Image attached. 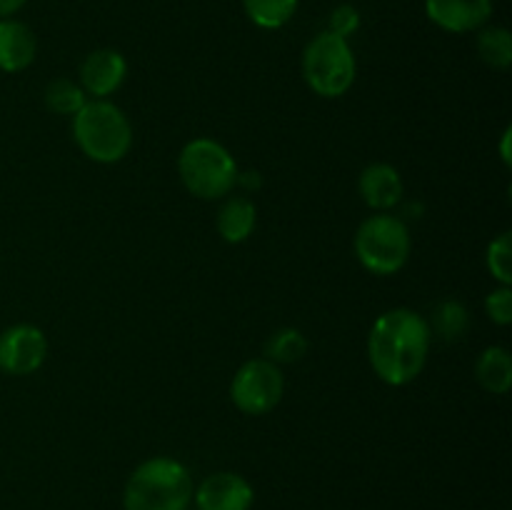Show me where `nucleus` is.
I'll use <instances>...</instances> for the list:
<instances>
[{
	"mask_svg": "<svg viewBox=\"0 0 512 510\" xmlns=\"http://www.w3.org/2000/svg\"><path fill=\"white\" fill-rule=\"evenodd\" d=\"M245 15L263 30H278L298 10V0H243Z\"/></svg>",
	"mask_w": 512,
	"mask_h": 510,
	"instance_id": "obj_16",
	"label": "nucleus"
},
{
	"mask_svg": "<svg viewBox=\"0 0 512 510\" xmlns=\"http://www.w3.org/2000/svg\"><path fill=\"white\" fill-rule=\"evenodd\" d=\"M25 5V0H0V20L13 18L20 8Z\"/></svg>",
	"mask_w": 512,
	"mask_h": 510,
	"instance_id": "obj_24",
	"label": "nucleus"
},
{
	"mask_svg": "<svg viewBox=\"0 0 512 510\" xmlns=\"http://www.w3.org/2000/svg\"><path fill=\"white\" fill-rule=\"evenodd\" d=\"M125 75H128V63L118 50H93L80 65V88L85 90V95L103 100L123 85Z\"/></svg>",
	"mask_w": 512,
	"mask_h": 510,
	"instance_id": "obj_11",
	"label": "nucleus"
},
{
	"mask_svg": "<svg viewBox=\"0 0 512 510\" xmlns=\"http://www.w3.org/2000/svg\"><path fill=\"white\" fill-rule=\"evenodd\" d=\"M73 138L95 163H118L133 145V128L118 105L90 100L73 115Z\"/></svg>",
	"mask_w": 512,
	"mask_h": 510,
	"instance_id": "obj_3",
	"label": "nucleus"
},
{
	"mask_svg": "<svg viewBox=\"0 0 512 510\" xmlns=\"http://www.w3.org/2000/svg\"><path fill=\"white\" fill-rule=\"evenodd\" d=\"M475 378L488 393L505 395L512 385V355L503 345H493L480 353L475 363Z\"/></svg>",
	"mask_w": 512,
	"mask_h": 510,
	"instance_id": "obj_15",
	"label": "nucleus"
},
{
	"mask_svg": "<svg viewBox=\"0 0 512 510\" xmlns=\"http://www.w3.org/2000/svg\"><path fill=\"white\" fill-rule=\"evenodd\" d=\"M193 478L173 458H150L133 470L125 483V510H188Z\"/></svg>",
	"mask_w": 512,
	"mask_h": 510,
	"instance_id": "obj_2",
	"label": "nucleus"
},
{
	"mask_svg": "<svg viewBox=\"0 0 512 510\" xmlns=\"http://www.w3.org/2000/svg\"><path fill=\"white\" fill-rule=\"evenodd\" d=\"M198 510H250L253 505V485L238 473L208 475L195 490Z\"/></svg>",
	"mask_w": 512,
	"mask_h": 510,
	"instance_id": "obj_10",
	"label": "nucleus"
},
{
	"mask_svg": "<svg viewBox=\"0 0 512 510\" xmlns=\"http://www.w3.org/2000/svg\"><path fill=\"white\" fill-rule=\"evenodd\" d=\"M430 325L410 308L380 315L368 335V358L378 378L388 385H408L423 373L430 350Z\"/></svg>",
	"mask_w": 512,
	"mask_h": 510,
	"instance_id": "obj_1",
	"label": "nucleus"
},
{
	"mask_svg": "<svg viewBox=\"0 0 512 510\" xmlns=\"http://www.w3.org/2000/svg\"><path fill=\"white\" fill-rule=\"evenodd\" d=\"M510 133H512V130L508 128V130H505V135H503V160H505V165L512 163V158H510Z\"/></svg>",
	"mask_w": 512,
	"mask_h": 510,
	"instance_id": "obj_25",
	"label": "nucleus"
},
{
	"mask_svg": "<svg viewBox=\"0 0 512 510\" xmlns=\"http://www.w3.org/2000/svg\"><path fill=\"white\" fill-rule=\"evenodd\" d=\"M85 103V90L68 78L53 80L45 88V105L58 115H75Z\"/></svg>",
	"mask_w": 512,
	"mask_h": 510,
	"instance_id": "obj_20",
	"label": "nucleus"
},
{
	"mask_svg": "<svg viewBox=\"0 0 512 510\" xmlns=\"http://www.w3.org/2000/svg\"><path fill=\"white\" fill-rule=\"evenodd\" d=\"M485 310H488V318L495 325H510L512 323V290L510 285L493 290V293L485 298Z\"/></svg>",
	"mask_w": 512,
	"mask_h": 510,
	"instance_id": "obj_22",
	"label": "nucleus"
},
{
	"mask_svg": "<svg viewBox=\"0 0 512 510\" xmlns=\"http://www.w3.org/2000/svg\"><path fill=\"white\" fill-rule=\"evenodd\" d=\"M38 43L33 30L13 18L0 20V70L3 73H20L33 65Z\"/></svg>",
	"mask_w": 512,
	"mask_h": 510,
	"instance_id": "obj_13",
	"label": "nucleus"
},
{
	"mask_svg": "<svg viewBox=\"0 0 512 510\" xmlns=\"http://www.w3.org/2000/svg\"><path fill=\"white\" fill-rule=\"evenodd\" d=\"M178 173L188 193L203 200H218L238 185V163L225 145L210 138H195L180 150Z\"/></svg>",
	"mask_w": 512,
	"mask_h": 510,
	"instance_id": "obj_4",
	"label": "nucleus"
},
{
	"mask_svg": "<svg viewBox=\"0 0 512 510\" xmlns=\"http://www.w3.org/2000/svg\"><path fill=\"white\" fill-rule=\"evenodd\" d=\"M430 23L448 33H473L488 25L493 0H425Z\"/></svg>",
	"mask_w": 512,
	"mask_h": 510,
	"instance_id": "obj_9",
	"label": "nucleus"
},
{
	"mask_svg": "<svg viewBox=\"0 0 512 510\" xmlns=\"http://www.w3.org/2000/svg\"><path fill=\"white\" fill-rule=\"evenodd\" d=\"M478 53L490 68L505 70L512 63V35L503 25H488L478 35Z\"/></svg>",
	"mask_w": 512,
	"mask_h": 510,
	"instance_id": "obj_17",
	"label": "nucleus"
},
{
	"mask_svg": "<svg viewBox=\"0 0 512 510\" xmlns=\"http://www.w3.org/2000/svg\"><path fill=\"white\" fill-rule=\"evenodd\" d=\"M428 325L443 340H460L470 325L468 310L458 300H443V303L435 305L433 320Z\"/></svg>",
	"mask_w": 512,
	"mask_h": 510,
	"instance_id": "obj_18",
	"label": "nucleus"
},
{
	"mask_svg": "<svg viewBox=\"0 0 512 510\" xmlns=\"http://www.w3.org/2000/svg\"><path fill=\"white\" fill-rule=\"evenodd\" d=\"M255 220H258V210L255 203L245 195H235L223 203L218 210V233L225 243H243L253 235Z\"/></svg>",
	"mask_w": 512,
	"mask_h": 510,
	"instance_id": "obj_14",
	"label": "nucleus"
},
{
	"mask_svg": "<svg viewBox=\"0 0 512 510\" xmlns=\"http://www.w3.org/2000/svg\"><path fill=\"white\" fill-rule=\"evenodd\" d=\"M308 353V340L300 333L298 328H283L278 333L270 335V340L265 343V355H268L270 363H298L303 355Z\"/></svg>",
	"mask_w": 512,
	"mask_h": 510,
	"instance_id": "obj_19",
	"label": "nucleus"
},
{
	"mask_svg": "<svg viewBox=\"0 0 512 510\" xmlns=\"http://www.w3.org/2000/svg\"><path fill=\"white\" fill-rule=\"evenodd\" d=\"M355 255L365 270L393 275L410 258V230L400 218L388 213L370 215L355 233Z\"/></svg>",
	"mask_w": 512,
	"mask_h": 510,
	"instance_id": "obj_6",
	"label": "nucleus"
},
{
	"mask_svg": "<svg viewBox=\"0 0 512 510\" xmlns=\"http://www.w3.org/2000/svg\"><path fill=\"white\" fill-rule=\"evenodd\" d=\"M358 190L373 210H390L403 198V178L388 163H373L360 173Z\"/></svg>",
	"mask_w": 512,
	"mask_h": 510,
	"instance_id": "obj_12",
	"label": "nucleus"
},
{
	"mask_svg": "<svg viewBox=\"0 0 512 510\" xmlns=\"http://www.w3.org/2000/svg\"><path fill=\"white\" fill-rule=\"evenodd\" d=\"M285 390L283 373L268 358L248 360L243 368L235 373L230 385V398L235 408L245 415H265L280 403Z\"/></svg>",
	"mask_w": 512,
	"mask_h": 510,
	"instance_id": "obj_7",
	"label": "nucleus"
},
{
	"mask_svg": "<svg viewBox=\"0 0 512 510\" xmlns=\"http://www.w3.org/2000/svg\"><path fill=\"white\" fill-rule=\"evenodd\" d=\"M48 338L38 325L20 323L0 333V370L8 375H30L45 363Z\"/></svg>",
	"mask_w": 512,
	"mask_h": 510,
	"instance_id": "obj_8",
	"label": "nucleus"
},
{
	"mask_svg": "<svg viewBox=\"0 0 512 510\" xmlns=\"http://www.w3.org/2000/svg\"><path fill=\"white\" fill-rule=\"evenodd\" d=\"M355 73L358 65H355L353 48L340 35L325 30L315 35L305 48L303 75L313 93L323 98H340L355 83Z\"/></svg>",
	"mask_w": 512,
	"mask_h": 510,
	"instance_id": "obj_5",
	"label": "nucleus"
},
{
	"mask_svg": "<svg viewBox=\"0 0 512 510\" xmlns=\"http://www.w3.org/2000/svg\"><path fill=\"white\" fill-rule=\"evenodd\" d=\"M360 28V13L353 5H338V8L330 13V33L340 35V38L348 40L355 30Z\"/></svg>",
	"mask_w": 512,
	"mask_h": 510,
	"instance_id": "obj_23",
	"label": "nucleus"
},
{
	"mask_svg": "<svg viewBox=\"0 0 512 510\" xmlns=\"http://www.w3.org/2000/svg\"><path fill=\"white\" fill-rule=\"evenodd\" d=\"M488 270L500 285H512V248L510 233L498 235L488 245Z\"/></svg>",
	"mask_w": 512,
	"mask_h": 510,
	"instance_id": "obj_21",
	"label": "nucleus"
}]
</instances>
